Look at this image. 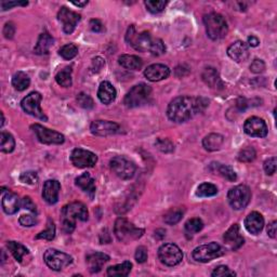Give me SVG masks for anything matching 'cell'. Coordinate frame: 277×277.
<instances>
[{
	"label": "cell",
	"instance_id": "1",
	"mask_svg": "<svg viewBox=\"0 0 277 277\" xmlns=\"http://www.w3.org/2000/svg\"><path fill=\"white\" fill-rule=\"evenodd\" d=\"M208 104V100L202 97H178L168 105L167 116L171 121L185 122L204 111Z\"/></svg>",
	"mask_w": 277,
	"mask_h": 277
},
{
	"label": "cell",
	"instance_id": "2",
	"mask_svg": "<svg viewBox=\"0 0 277 277\" xmlns=\"http://www.w3.org/2000/svg\"><path fill=\"white\" fill-rule=\"evenodd\" d=\"M126 41L139 52H150L151 55L156 56L166 52V46L162 39L152 37V35L147 32L138 34L133 25L128 28Z\"/></svg>",
	"mask_w": 277,
	"mask_h": 277
},
{
	"label": "cell",
	"instance_id": "3",
	"mask_svg": "<svg viewBox=\"0 0 277 277\" xmlns=\"http://www.w3.org/2000/svg\"><path fill=\"white\" fill-rule=\"evenodd\" d=\"M62 228L66 234L74 232L76 227V221H87L89 218L88 209L86 206L80 202H74L65 205L62 208Z\"/></svg>",
	"mask_w": 277,
	"mask_h": 277
},
{
	"label": "cell",
	"instance_id": "4",
	"mask_svg": "<svg viewBox=\"0 0 277 277\" xmlns=\"http://www.w3.org/2000/svg\"><path fill=\"white\" fill-rule=\"evenodd\" d=\"M204 24L206 26L208 37L212 40H220L224 38L227 32L228 26L223 15L219 13H209L204 16Z\"/></svg>",
	"mask_w": 277,
	"mask_h": 277
},
{
	"label": "cell",
	"instance_id": "5",
	"mask_svg": "<svg viewBox=\"0 0 277 277\" xmlns=\"http://www.w3.org/2000/svg\"><path fill=\"white\" fill-rule=\"evenodd\" d=\"M114 233L121 243H131L143 236L144 229L135 226L125 218H118L114 225Z\"/></svg>",
	"mask_w": 277,
	"mask_h": 277
},
{
	"label": "cell",
	"instance_id": "6",
	"mask_svg": "<svg viewBox=\"0 0 277 277\" xmlns=\"http://www.w3.org/2000/svg\"><path fill=\"white\" fill-rule=\"evenodd\" d=\"M152 94V88L150 86H147L146 84H139L137 86H134L132 89L129 91L125 100H123V103L129 109L138 108L145 104Z\"/></svg>",
	"mask_w": 277,
	"mask_h": 277
},
{
	"label": "cell",
	"instance_id": "7",
	"mask_svg": "<svg viewBox=\"0 0 277 277\" xmlns=\"http://www.w3.org/2000/svg\"><path fill=\"white\" fill-rule=\"evenodd\" d=\"M251 199V191L250 188L240 184L235 186L227 193V200L228 204L234 210H243L246 208Z\"/></svg>",
	"mask_w": 277,
	"mask_h": 277
},
{
	"label": "cell",
	"instance_id": "8",
	"mask_svg": "<svg viewBox=\"0 0 277 277\" xmlns=\"http://www.w3.org/2000/svg\"><path fill=\"white\" fill-rule=\"evenodd\" d=\"M225 253V249L217 243H210L196 247L192 252V257L197 262H209L214 259L222 257Z\"/></svg>",
	"mask_w": 277,
	"mask_h": 277
},
{
	"label": "cell",
	"instance_id": "9",
	"mask_svg": "<svg viewBox=\"0 0 277 277\" xmlns=\"http://www.w3.org/2000/svg\"><path fill=\"white\" fill-rule=\"evenodd\" d=\"M110 165L111 171L122 180H130L137 171L134 163L123 156H116L111 158Z\"/></svg>",
	"mask_w": 277,
	"mask_h": 277
},
{
	"label": "cell",
	"instance_id": "10",
	"mask_svg": "<svg viewBox=\"0 0 277 277\" xmlns=\"http://www.w3.org/2000/svg\"><path fill=\"white\" fill-rule=\"evenodd\" d=\"M158 258L167 267H175L183 260V252L175 244H164L158 249Z\"/></svg>",
	"mask_w": 277,
	"mask_h": 277
},
{
	"label": "cell",
	"instance_id": "11",
	"mask_svg": "<svg viewBox=\"0 0 277 277\" xmlns=\"http://www.w3.org/2000/svg\"><path fill=\"white\" fill-rule=\"evenodd\" d=\"M44 260L53 271H61L73 263V258L65 252L56 249H48L44 255Z\"/></svg>",
	"mask_w": 277,
	"mask_h": 277
},
{
	"label": "cell",
	"instance_id": "12",
	"mask_svg": "<svg viewBox=\"0 0 277 277\" xmlns=\"http://www.w3.org/2000/svg\"><path fill=\"white\" fill-rule=\"evenodd\" d=\"M41 100H43V97H41L39 92H32L22 100L21 106L25 113L36 117V118H39L41 120L47 121L48 118H47V116L40 108Z\"/></svg>",
	"mask_w": 277,
	"mask_h": 277
},
{
	"label": "cell",
	"instance_id": "13",
	"mask_svg": "<svg viewBox=\"0 0 277 277\" xmlns=\"http://www.w3.org/2000/svg\"><path fill=\"white\" fill-rule=\"evenodd\" d=\"M32 130L36 134L39 142L44 144H62L65 141L64 135L55 130H51L49 128H46L39 123L32 125Z\"/></svg>",
	"mask_w": 277,
	"mask_h": 277
},
{
	"label": "cell",
	"instance_id": "14",
	"mask_svg": "<svg viewBox=\"0 0 277 277\" xmlns=\"http://www.w3.org/2000/svg\"><path fill=\"white\" fill-rule=\"evenodd\" d=\"M70 161L77 168H92L98 162V156L94 153L84 149H75L70 154Z\"/></svg>",
	"mask_w": 277,
	"mask_h": 277
},
{
	"label": "cell",
	"instance_id": "15",
	"mask_svg": "<svg viewBox=\"0 0 277 277\" xmlns=\"http://www.w3.org/2000/svg\"><path fill=\"white\" fill-rule=\"evenodd\" d=\"M244 131L249 137L265 138L268 135V126L260 117H250L244 123Z\"/></svg>",
	"mask_w": 277,
	"mask_h": 277
},
{
	"label": "cell",
	"instance_id": "16",
	"mask_svg": "<svg viewBox=\"0 0 277 277\" xmlns=\"http://www.w3.org/2000/svg\"><path fill=\"white\" fill-rule=\"evenodd\" d=\"M80 19V14L74 12L66 7H62L57 13V20L63 24V31L65 34H72Z\"/></svg>",
	"mask_w": 277,
	"mask_h": 277
},
{
	"label": "cell",
	"instance_id": "17",
	"mask_svg": "<svg viewBox=\"0 0 277 277\" xmlns=\"http://www.w3.org/2000/svg\"><path fill=\"white\" fill-rule=\"evenodd\" d=\"M120 126L118 123L110 120H94L90 126V131L92 134L98 137H109L118 133Z\"/></svg>",
	"mask_w": 277,
	"mask_h": 277
},
{
	"label": "cell",
	"instance_id": "18",
	"mask_svg": "<svg viewBox=\"0 0 277 277\" xmlns=\"http://www.w3.org/2000/svg\"><path fill=\"white\" fill-rule=\"evenodd\" d=\"M223 240L228 249L236 251L244 245V237L240 235V227L237 224H233L223 235Z\"/></svg>",
	"mask_w": 277,
	"mask_h": 277
},
{
	"label": "cell",
	"instance_id": "19",
	"mask_svg": "<svg viewBox=\"0 0 277 277\" xmlns=\"http://www.w3.org/2000/svg\"><path fill=\"white\" fill-rule=\"evenodd\" d=\"M227 55L237 63L244 62L249 57V47L244 41H235L227 48Z\"/></svg>",
	"mask_w": 277,
	"mask_h": 277
},
{
	"label": "cell",
	"instance_id": "20",
	"mask_svg": "<svg viewBox=\"0 0 277 277\" xmlns=\"http://www.w3.org/2000/svg\"><path fill=\"white\" fill-rule=\"evenodd\" d=\"M170 68L164 64H152L144 70V76L147 80L156 82L169 77Z\"/></svg>",
	"mask_w": 277,
	"mask_h": 277
},
{
	"label": "cell",
	"instance_id": "21",
	"mask_svg": "<svg viewBox=\"0 0 277 277\" xmlns=\"http://www.w3.org/2000/svg\"><path fill=\"white\" fill-rule=\"evenodd\" d=\"M61 191L60 182L56 180H48L45 182L43 188V197L49 205H55L58 200V194Z\"/></svg>",
	"mask_w": 277,
	"mask_h": 277
},
{
	"label": "cell",
	"instance_id": "22",
	"mask_svg": "<svg viewBox=\"0 0 277 277\" xmlns=\"http://www.w3.org/2000/svg\"><path fill=\"white\" fill-rule=\"evenodd\" d=\"M110 261V256L104 252H93L88 255L86 258V262L88 269L91 273H99L102 270L103 265Z\"/></svg>",
	"mask_w": 277,
	"mask_h": 277
},
{
	"label": "cell",
	"instance_id": "23",
	"mask_svg": "<svg viewBox=\"0 0 277 277\" xmlns=\"http://www.w3.org/2000/svg\"><path fill=\"white\" fill-rule=\"evenodd\" d=\"M245 227L250 234L258 235L264 227V219L261 214L253 211L245 219Z\"/></svg>",
	"mask_w": 277,
	"mask_h": 277
},
{
	"label": "cell",
	"instance_id": "24",
	"mask_svg": "<svg viewBox=\"0 0 277 277\" xmlns=\"http://www.w3.org/2000/svg\"><path fill=\"white\" fill-rule=\"evenodd\" d=\"M116 96H117V92L115 87L111 85L110 81L101 82V85H100L98 90V98L100 101L105 105H109L111 102L115 101Z\"/></svg>",
	"mask_w": 277,
	"mask_h": 277
},
{
	"label": "cell",
	"instance_id": "25",
	"mask_svg": "<svg viewBox=\"0 0 277 277\" xmlns=\"http://www.w3.org/2000/svg\"><path fill=\"white\" fill-rule=\"evenodd\" d=\"M2 209L7 215H14L20 210L21 202L19 196L12 192H8L2 197Z\"/></svg>",
	"mask_w": 277,
	"mask_h": 277
},
{
	"label": "cell",
	"instance_id": "26",
	"mask_svg": "<svg viewBox=\"0 0 277 277\" xmlns=\"http://www.w3.org/2000/svg\"><path fill=\"white\" fill-rule=\"evenodd\" d=\"M75 182H76V185L80 187L85 193L89 194L91 197H93L94 194H96V181H94L90 173L88 172L82 173L81 175L76 178Z\"/></svg>",
	"mask_w": 277,
	"mask_h": 277
},
{
	"label": "cell",
	"instance_id": "27",
	"mask_svg": "<svg viewBox=\"0 0 277 277\" xmlns=\"http://www.w3.org/2000/svg\"><path fill=\"white\" fill-rule=\"evenodd\" d=\"M53 43H55V39L52 38L50 34L43 33L38 38L37 45L34 48V52L39 55H48L50 48L53 46Z\"/></svg>",
	"mask_w": 277,
	"mask_h": 277
},
{
	"label": "cell",
	"instance_id": "28",
	"mask_svg": "<svg viewBox=\"0 0 277 277\" xmlns=\"http://www.w3.org/2000/svg\"><path fill=\"white\" fill-rule=\"evenodd\" d=\"M202 78L204 82L210 88H219L222 87V81L220 75L215 67H206L202 74Z\"/></svg>",
	"mask_w": 277,
	"mask_h": 277
},
{
	"label": "cell",
	"instance_id": "29",
	"mask_svg": "<svg viewBox=\"0 0 277 277\" xmlns=\"http://www.w3.org/2000/svg\"><path fill=\"white\" fill-rule=\"evenodd\" d=\"M119 65H121L123 68L130 69V70H139L143 66V61L142 58H140L137 55H122L118 58Z\"/></svg>",
	"mask_w": 277,
	"mask_h": 277
},
{
	"label": "cell",
	"instance_id": "30",
	"mask_svg": "<svg viewBox=\"0 0 277 277\" xmlns=\"http://www.w3.org/2000/svg\"><path fill=\"white\" fill-rule=\"evenodd\" d=\"M223 142H224L223 135L219 133H210L203 140V146L205 147V150L209 152H216L221 149Z\"/></svg>",
	"mask_w": 277,
	"mask_h": 277
},
{
	"label": "cell",
	"instance_id": "31",
	"mask_svg": "<svg viewBox=\"0 0 277 277\" xmlns=\"http://www.w3.org/2000/svg\"><path fill=\"white\" fill-rule=\"evenodd\" d=\"M210 170L214 172H218L220 175H222L223 178H225L226 180L231 182H235L237 180L236 172L234 171L232 167L226 166V165H222L220 163H211Z\"/></svg>",
	"mask_w": 277,
	"mask_h": 277
},
{
	"label": "cell",
	"instance_id": "32",
	"mask_svg": "<svg viewBox=\"0 0 277 277\" xmlns=\"http://www.w3.org/2000/svg\"><path fill=\"white\" fill-rule=\"evenodd\" d=\"M7 247L9 251L12 253V256L14 257L15 260L20 263H22L23 259H24L25 256L29 255V251L26 247L23 246L20 243H16V241H8Z\"/></svg>",
	"mask_w": 277,
	"mask_h": 277
},
{
	"label": "cell",
	"instance_id": "33",
	"mask_svg": "<svg viewBox=\"0 0 277 277\" xmlns=\"http://www.w3.org/2000/svg\"><path fill=\"white\" fill-rule=\"evenodd\" d=\"M31 85L29 76L24 72H17L12 77V86L17 91H24Z\"/></svg>",
	"mask_w": 277,
	"mask_h": 277
},
{
	"label": "cell",
	"instance_id": "34",
	"mask_svg": "<svg viewBox=\"0 0 277 277\" xmlns=\"http://www.w3.org/2000/svg\"><path fill=\"white\" fill-rule=\"evenodd\" d=\"M132 263L130 261H125L120 264L114 265V267H110L108 269V275L109 276H128L129 273L131 272Z\"/></svg>",
	"mask_w": 277,
	"mask_h": 277
},
{
	"label": "cell",
	"instance_id": "35",
	"mask_svg": "<svg viewBox=\"0 0 277 277\" xmlns=\"http://www.w3.org/2000/svg\"><path fill=\"white\" fill-rule=\"evenodd\" d=\"M203 227H204V222L200 220L199 218H193V219H190L185 223L184 231L186 236L188 238H191L194 236V235L202 231Z\"/></svg>",
	"mask_w": 277,
	"mask_h": 277
},
{
	"label": "cell",
	"instance_id": "36",
	"mask_svg": "<svg viewBox=\"0 0 277 277\" xmlns=\"http://www.w3.org/2000/svg\"><path fill=\"white\" fill-rule=\"evenodd\" d=\"M15 147V140L13 138V135L9 133L2 131L1 134H0V151L2 153H11L13 152Z\"/></svg>",
	"mask_w": 277,
	"mask_h": 277
},
{
	"label": "cell",
	"instance_id": "37",
	"mask_svg": "<svg viewBox=\"0 0 277 277\" xmlns=\"http://www.w3.org/2000/svg\"><path fill=\"white\" fill-rule=\"evenodd\" d=\"M55 80L57 82V85H60L61 87L64 88H68L72 86L73 80H72V67H64L63 69H61L55 75Z\"/></svg>",
	"mask_w": 277,
	"mask_h": 277
},
{
	"label": "cell",
	"instance_id": "38",
	"mask_svg": "<svg viewBox=\"0 0 277 277\" xmlns=\"http://www.w3.org/2000/svg\"><path fill=\"white\" fill-rule=\"evenodd\" d=\"M184 216V209L181 208H174L169 210L166 215L164 217L165 223H167L168 225H174L176 223H179L181 221L182 218Z\"/></svg>",
	"mask_w": 277,
	"mask_h": 277
},
{
	"label": "cell",
	"instance_id": "39",
	"mask_svg": "<svg viewBox=\"0 0 277 277\" xmlns=\"http://www.w3.org/2000/svg\"><path fill=\"white\" fill-rule=\"evenodd\" d=\"M218 192L219 191H218V187L215 184L205 182V183H202L197 187L196 195L198 197H212L216 196Z\"/></svg>",
	"mask_w": 277,
	"mask_h": 277
},
{
	"label": "cell",
	"instance_id": "40",
	"mask_svg": "<svg viewBox=\"0 0 277 277\" xmlns=\"http://www.w3.org/2000/svg\"><path fill=\"white\" fill-rule=\"evenodd\" d=\"M147 11H150L151 13L156 14L162 12L167 5V1H163V0H146L144 2Z\"/></svg>",
	"mask_w": 277,
	"mask_h": 277
},
{
	"label": "cell",
	"instance_id": "41",
	"mask_svg": "<svg viewBox=\"0 0 277 277\" xmlns=\"http://www.w3.org/2000/svg\"><path fill=\"white\" fill-rule=\"evenodd\" d=\"M55 237V222H53L50 218L48 219V223H47V228L45 231L40 232L37 236L36 239H46V240H52L53 238Z\"/></svg>",
	"mask_w": 277,
	"mask_h": 277
},
{
	"label": "cell",
	"instance_id": "42",
	"mask_svg": "<svg viewBox=\"0 0 277 277\" xmlns=\"http://www.w3.org/2000/svg\"><path fill=\"white\" fill-rule=\"evenodd\" d=\"M257 153L252 146H247L238 153V161L241 163H251L256 159Z\"/></svg>",
	"mask_w": 277,
	"mask_h": 277
},
{
	"label": "cell",
	"instance_id": "43",
	"mask_svg": "<svg viewBox=\"0 0 277 277\" xmlns=\"http://www.w3.org/2000/svg\"><path fill=\"white\" fill-rule=\"evenodd\" d=\"M58 55L63 58H65V60H72L78 55V48L74 44H67L58 50Z\"/></svg>",
	"mask_w": 277,
	"mask_h": 277
},
{
	"label": "cell",
	"instance_id": "44",
	"mask_svg": "<svg viewBox=\"0 0 277 277\" xmlns=\"http://www.w3.org/2000/svg\"><path fill=\"white\" fill-rule=\"evenodd\" d=\"M76 101H77L80 108L85 110H92L94 108V102L92 98L89 96V94H87L85 92H80L77 96V98H76Z\"/></svg>",
	"mask_w": 277,
	"mask_h": 277
},
{
	"label": "cell",
	"instance_id": "45",
	"mask_svg": "<svg viewBox=\"0 0 277 277\" xmlns=\"http://www.w3.org/2000/svg\"><path fill=\"white\" fill-rule=\"evenodd\" d=\"M155 145L157 149L163 152V153H172L174 151V145L169 139H157L155 142Z\"/></svg>",
	"mask_w": 277,
	"mask_h": 277
},
{
	"label": "cell",
	"instance_id": "46",
	"mask_svg": "<svg viewBox=\"0 0 277 277\" xmlns=\"http://www.w3.org/2000/svg\"><path fill=\"white\" fill-rule=\"evenodd\" d=\"M20 180L26 184H36L38 182V174L35 171H26L20 175Z\"/></svg>",
	"mask_w": 277,
	"mask_h": 277
},
{
	"label": "cell",
	"instance_id": "47",
	"mask_svg": "<svg viewBox=\"0 0 277 277\" xmlns=\"http://www.w3.org/2000/svg\"><path fill=\"white\" fill-rule=\"evenodd\" d=\"M19 222L22 226L31 227V226L36 225L38 223V220H37V217L35 216V214L34 215H23L19 219Z\"/></svg>",
	"mask_w": 277,
	"mask_h": 277
},
{
	"label": "cell",
	"instance_id": "48",
	"mask_svg": "<svg viewBox=\"0 0 277 277\" xmlns=\"http://www.w3.org/2000/svg\"><path fill=\"white\" fill-rule=\"evenodd\" d=\"M211 276L214 277H219V276H236V273L232 271L231 269H228L225 265H220L215 269L214 272L211 273Z\"/></svg>",
	"mask_w": 277,
	"mask_h": 277
},
{
	"label": "cell",
	"instance_id": "49",
	"mask_svg": "<svg viewBox=\"0 0 277 277\" xmlns=\"http://www.w3.org/2000/svg\"><path fill=\"white\" fill-rule=\"evenodd\" d=\"M276 157H271L269 159H267V161L264 162V165H263V168H264V171L267 174L269 175H272L275 173L276 171Z\"/></svg>",
	"mask_w": 277,
	"mask_h": 277
},
{
	"label": "cell",
	"instance_id": "50",
	"mask_svg": "<svg viewBox=\"0 0 277 277\" xmlns=\"http://www.w3.org/2000/svg\"><path fill=\"white\" fill-rule=\"evenodd\" d=\"M21 206L24 209L28 210V211H31L32 214H35L36 215L37 214V208H36V205H35V203L33 202V199L29 197V196H25L24 198L22 199V202H21Z\"/></svg>",
	"mask_w": 277,
	"mask_h": 277
},
{
	"label": "cell",
	"instance_id": "51",
	"mask_svg": "<svg viewBox=\"0 0 277 277\" xmlns=\"http://www.w3.org/2000/svg\"><path fill=\"white\" fill-rule=\"evenodd\" d=\"M264 69H265V63L262 60H259V58L253 60L252 63L250 64V70L255 74H261L264 72Z\"/></svg>",
	"mask_w": 277,
	"mask_h": 277
},
{
	"label": "cell",
	"instance_id": "52",
	"mask_svg": "<svg viewBox=\"0 0 277 277\" xmlns=\"http://www.w3.org/2000/svg\"><path fill=\"white\" fill-rule=\"evenodd\" d=\"M135 260L138 263H144L147 260V249L144 246H139L135 251Z\"/></svg>",
	"mask_w": 277,
	"mask_h": 277
},
{
	"label": "cell",
	"instance_id": "53",
	"mask_svg": "<svg viewBox=\"0 0 277 277\" xmlns=\"http://www.w3.org/2000/svg\"><path fill=\"white\" fill-rule=\"evenodd\" d=\"M15 34V26L12 22L5 23V25L3 27V35L7 39H12Z\"/></svg>",
	"mask_w": 277,
	"mask_h": 277
},
{
	"label": "cell",
	"instance_id": "54",
	"mask_svg": "<svg viewBox=\"0 0 277 277\" xmlns=\"http://www.w3.org/2000/svg\"><path fill=\"white\" fill-rule=\"evenodd\" d=\"M27 1H1V9L2 11L10 10L13 7H17V5H27Z\"/></svg>",
	"mask_w": 277,
	"mask_h": 277
},
{
	"label": "cell",
	"instance_id": "55",
	"mask_svg": "<svg viewBox=\"0 0 277 277\" xmlns=\"http://www.w3.org/2000/svg\"><path fill=\"white\" fill-rule=\"evenodd\" d=\"M90 28L91 31L94 33H102L104 31V25L100 20L93 19L90 21Z\"/></svg>",
	"mask_w": 277,
	"mask_h": 277
},
{
	"label": "cell",
	"instance_id": "56",
	"mask_svg": "<svg viewBox=\"0 0 277 277\" xmlns=\"http://www.w3.org/2000/svg\"><path fill=\"white\" fill-rule=\"evenodd\" d=\"M276 233H277V222L273 221L271 222L268 226V235L271 238H276Z\"/></svg>",
	"mask_w": 277,
	"mask_h": 277
},
{
	"label": "cell",
	"instance_id": "57",
	"mask_svg": "<svg viewBox=\"0 0 277 277\" xmlns=\"http://www.w3.org/2000/svg\"><path fill=\"white\" fill-rule=\"evenodd\" d=\"M92 65H93V68H94V72H99V70H101V68L105 65V62L102 57H96L93 60V63H92Z\"/></svg>",
	"mask_w": 277,
	"mask_h": 277
},
{
	"label": "cell",
	"instance_id": "58",
	"mask_svg": "<svg viewBox=\"0 0 277 277\" xmlns=\"http://www.w3.org/2000/svg\"><path fill=\"white\" fill-rule=\"evenodd\" d=\"M248 44L250 47H258L260 44V40H259L256 36H250L248 37Z\"/></svg>",
	"mask_w": 277,
	"mask_h": 277
},
{
	"label": "cell",
	"instance_id": "59",
	"mask_svg": "<svg viewBox=\"0 0 277 277\" xmlns=\"http://www.w3.org/2000/svg\"><path fill=\"white\" fill-rule=\"evenodd\" d=\"M72 3H73L74 5H76V7H80V8H82V7H85V5L88 4V1H72Z\"/></svg>",
	"mask_w": 277,
	"mask_h": 277
},
{
	"label": "cell",
	"instance_id": "60",
	"mask_svg": "<svg viewBox=\"0 0 277 277\" xmlns=\"http://www.w3.org/2000/svg\"><path fill=\"white\" fill-rule=\"evenodd\" d=\"M1 117H2V121H1V127H3V123H4V116H3V113H1Z\"/></svg>",
	"mask_w": 277,
	"mask_h": 277
}]
</instances>
